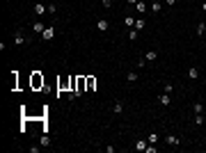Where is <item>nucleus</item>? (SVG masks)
<instances>
[{
    "instance_id": "nucleus-23",
    "label": "nucleus",
    "mask_w": 206,
    "mask_h": 153,
    "mask_svg": "<svg viewBox=\"0 0 206 153\" xmlns=\"http://www.w3.org/2000/svg\"><path fill=\"white\" fill-rule=\"evenodd\" d=\"M126 80H128V82H135V80H138V73H133V71H131L128 76H126Z\"/></svg>"
},
{
    "instance_id": "nucleus-19",
    "label": "nucleus",
    "mask_w": 206,
    "mask_h": 153,
    "mask_svg": "<svg viewBox=\"0 0 206 153\" xmlns=\"http://www.w3.org/2000/svg\"><path fill=\"white\" fill-rule=\"evenodd\" d=\"M85 82H87V89H94V87H96V80H94L92 76H89V78H85Z\"/></svg>"
},
{
    "instance_id": "nucleus-15",
    "label": "nucleus",
    "mask_w": 206,
    "mask_h": 153,
    "mask_svg": "<svg viewBox=\"0 0 206 153\" xmlns=\"http://www.w3.org/2000/svg\"><path fill=\"white\" fill-rule=\"evenodd\" d=\"M133 28H135L138 32H140V30H144V18H135V25H133Z\"/></svg>"
},
{
    "instance_id": "nucleus-1",
    "label": "nucleus",
    "mask_w": 206,
    "mask_h": 153,
    "mask_svg": "<svg viewBox=\"0 0 206 153\" xmlns=\"http://www.w3.org/2000/svg\"><path fill=\"white\" fill-rule=\"evenodd\" d=\"M28 41H30V39H28L23 32H16V34H14V46H23V44H28Z\"/></svg>"
},
{
    "instance_id": "nucleus-29",
    "label": "nucleus",
    "mask_w": 206,
    "mask_h": 153,
    "mask_svg": "<svg viewBox=\"0 0 206 153\" xmlns=\"http://www.w3.org/2000/svg\"><path fill=\"white\" fill-rule=\"evenodd\" d=\"M201 9H204V11H206V0H204V2H201Z\"/></svg>"
},
{
    "instance_id": "nucleus-9",
    "label": "nucleus",
    "mask_w": 206,
    "mask_h": 153,
    "mask_svg": "<svg viewBox=\"0 0 206 153\" xmlns=\"http://www.w3.org/2000/svg\"><path fill=\"white\" fill-rule=\"evenodd\" d=\"M144 60H147V62H156V60H158V53H156V50L144 53Z\"/></svg>"
},
{
    "instance_id": "nucleus-27",
    "label": "nucleus",
    "mask_w": 206,
    "mask_h": 153,
    "mask_svg": "<svg viewBox=\"0 0 206 153\" xmlns=\"http://www.w3.org/2000/svg\"><path fill=\"white\" fill-rule=\"evenodd\" d=\"M163 2H165V5H167V7H172V5H176V0H163Z\"/></svg>"
},
{
    "instance_id": "nucleus-11",
    "label": "nucleus",
    "mask_w": 206,
    "mask_h": 153,
    "mask_svg": "<svg viewBox=\"0 0 206 153\" xmlns=\"http://www.w3.org/2000/svg\"><path fill=\"white\" fill-rule=\"evenodd\" d=\"M158 103H160V105H170V94H160Z\"/></svg>"
},
{
    "instance_id": "nucleus-24",
    "label": "nucleus",
    "mask_w": 206,
    "mask_h": 153,
    "mask_svg": "<svg viewBox=\"0 0 206 153\" xmlns=\"http://www.w3.org/2000/svg\"><path fill=\"white\" fill-rule=\"evenodd\" d=\"M204 30H206V25H204V23H199V25H197V34L201 37V34H204Z\"/></svg>"
},
{
    "instance_id": "nucleus-25",
    "label": "nucleus",
    "mask_w": 206,
    "mask_h": 153,
    "mask_svg": "<svg viewBox=\"0 0 206 153\" xmlns=\"http://www.w3.org/2000/svg\"><path fill=\"white\" fill-rule=\"evenodd\" d=\"M195 123H197V126H201V123H204V117H201V114H197V117H195Z\"/></svg>"
},
{
    "instance_id": "nucleus-28",
    "label": "nucleus",
    "mask_w": 206,
    "mask_h": 153,
    "mask_svg": "<svg viewBox=\"0 0 206 153\" xmlns=\"http://www.w3.org/2000/svg\"><path fill=\"white\" fill-rule=\"evenodd\" d=\"M126 5H131V7H133V5H138V0H126Z\"/></svg>"
},
{
    "instance_id": "nucleus-18",
    "label": "nucleus",
    "mask_w": 206,
    "mask_h": 153,
    "mask_svg": "<svg viewBox=\"0 0 206 153\" xmlns=\"http://www.w3.org/2000/svg\"><path fill=\"white\" fill-rule=\"evenodd\" d=\"M135 9H138L140 14H144V11H147V5H144L142 0H138V5H135Z\"/></svg>"
},
{
    "instance_id": "nucleus-21",
    "label": "nucleus",
    "mask_w": 206,
    "mask_h": 153,
    "mask_svg": "<svg viewBox=\"0 0 206 153\" xmlns=\"http://www.w3.org/2000/svg\"><path fill=\"white\" fill-rule=\"evenodd\" d=\"M163 92H165V94H172V92H174V87H172V82H165Z\"/></svg>"
},
{
    "instance_id": "nucleus-17",
    "label": "nucleus",
    "mask_w": 206,
    "mask_h": 153,
    "mask_svg": "<svg viewBox=\"0 0 206 153\" xmlns=\"http://www.w3.org/2000/svg\"><path fill=\"white\" fill-rule=\"evenodd\" d=\"M192 112H195V114H201V112H204V105H201V103H195V105H192Z\"/></svg>"
},
{
    "instance_id": "nucleus-7",
    "label": "nucleus",
    "mask_w": 206,
    "mask_h": 153,
    "mask_svg": "<svg viewBox=\"0 0 206 153\" xmlns=\"http://www.w3.org/2000/svg\"><path fill=\"white\" fill-rule=\"evenodd\" d=\"M147 146H149V142H147V139H138V142H135V151H144V148H147Z\"/></svg>"
},
{
    "instance_id": "nucleus-3",
    "label": "nucleus",
    "mask_w": 206,
    "mask_h": 153,
    "mask_svg": "<svg viewBox=\"0 0 206 153\" xmlns=\"http://www.w3.org/2000/svg\"><path fill=\"white\" fill-rule=\"evenodd\" d=\"M35 14H37V16L48 14V5H41V2H37V5H35Z\"/></svg>"
},
{
    "instance_id": "nucleus-13",
    "label": "nucleus",
    "mask_w": 206,
    "mask_h": 153,
    "mask_svg": "<svg viewBox=\"0 0 206 153\" xmlns=\"http://www.w3.org/2000/svg\"><path fill=\"white\" fill-rule=\"evenodd\" d=\"M160 9H163V5H160L158 0H156V2H151V11H154V14H160Z\"/></svg>"
},
{
    "instance_id": "nucleus-2",
    "label": "nucleus",
    "mask_w": 206,
    "mask_h": 153,
    "mask_svg": "<svg viewBox=\"0 0 206 153\" xmlns=\"http://www.w3.org/2000/svg\"><path fill=\"white\" fill-rule=\"evenodd\" d=\"M44 30H46V25H44L41 21H35V23H32V32H35V34H44Z\"/></svg>"
},
{
    "instance_id": "nucleus-10",
    "label": "nucleus",
    "mask_w": 206,
    "mask_h": 153,
    "mask_svg": "<svg viewBox=\"0 0 206 153\" xmlns=\"http://www.w3.org/2000/svg\"><path fill=\"white\" fill-rule=\"evenodd\" d=\"M112 110H115V114H121V112H124V103H121V101H115Z\"/></svg>"
},
{
    "instance_id": "nucleus-6",
    "label": "nucleus",
    "mask_w": 206,
    "mask_h": 153,
    "mask_svg": "<svg viewBox=\"0 0 206 153\" xmlns=\"http://www.w3.org/2000/svg\"><path fill=\"white\" fill-rule=\"evenodd\" d=\"M53 37H55V30H53V28H46V30H44V34H41V39H44V41H51Z\"/></svg>"
},
{
    "instance_id": "nucleus-8",
    "label": "nucleus",
    "mask_w": 206,
    "mask_h": 153,
    "mask_svg": "<svg viewBox=\"0 0 206 153\" xmlns=\"http://www.w3.org/2000/svg\"><path fill=\"white\" fill-rule=\"evenodd\" d=\"M188 78H190V80H197V78H199V69L190 67V69H188Z\"/></svg>"
},
{
    "instance_id": "nucleus-4",
    "label": "nucleus",
    "mask_w": 206,
    "mask_h": 153,
    "mask_svg": "<svg viewBox=\"0 0 206 153\" xmlns=\"http://www.w3.org/2000/svg\"><path fill=\"white\" fill-rule=\"evenodd\" d=\"M108 28H110V25H108V21H105V18H98V21H96V30H98V32H108Z\"/></svg>"
},
{
    "instance_id": "nucleus-22",
    "label": "nucleus",
    "mask_w": 206,
    "mask_h": 153,
    "mask_svg": "<svg viewBox=\"0 0 206 153\" xmlns=\"http://www.w3.org/2000/svg\"><path fill=\"white\" fill-rule=\"evenodd\" d=\"M48 144H51V137L44 133V135H41V146H48Z\"/></svg>"
},
{
    "instance_id": "nucleus-5",
    "label": "nucleus",
    "mask_w": 206,
    "mask_h": 153,
    "mask_svg": "<svg viewBox=\"0 0 206 153\" xmlns=\"http://www.w3.org/2000/svg\"><path fill=\"white\" fill-rule=\"evenodd\" d=\"M165 142L170 144V146H179V144H181V139L176 137V135H167V137H165Z\"/></svg>"
},
{
    "instance_id": "nucleus-26",
    "label": "nucleus",
    "mask_w": 206,
    "mask_h": 153,
    "mask_svg": "<svg viewBox=\"0 0 206 153\" xmlns=\"http://www.w3.org/2000/svg\"><path fill=\"white\" fill-rule=\"evenodd\" d=\"M103 2V7H112V0H101Z\"/></svg>"
},
{
    "instance_id": "nucleus-16",
    "label": "nucleus",
    "mask_w": 206,
    "mask_h": 153,
    "mask_svg": "<svg viewBox=\"0 0 206 153\" xmlns=\"http://www.w3.org/2000/svg\"><path fill=\"white\" fill-rule=\"evenodd\" d=\"M126 37H128L131 41H135V39H138V30H135V28H128V34H126Z\"/></svg>"
},
{
    "instance_id": "nucleus-12",
    "label": "nucleus",
    "mask_w": 206,
    "mask_h": 153,
    "mask_svg": "<svg viewBox=\"0 0 206 153\" xmlns=\"http://www.w3.org/2000/svg\"><path fill=\"white\" fill-rule=\"evenodd\" d=\"M124 25H126V28H133L135 25V18H133V16H124Z\"/></svg>"
},
{
    "instance_id": "nucleus-20",
    "label": "nucleus",
    "mask_w": 206,
    "mask_h": 153,
    "mask_svg": "<svg viewBox=\"0 0 206 153\" xmlns=\"http://www.w3.org/2000/svg\"><path fill=\"white\" fill-rule=\"evenodd\" d=\"M147 142H149V144H156V142H158V133H151L149 137H147Z\"/></svg>"
},
{
    "instance_id": "nucleus-14",
    "label": "nucleus",
    "mask_w": 206,
    "mask_h": 153,
    "mask_svg": "<svg viewBox=\"0 0 206 153\" xmlns=\"http://www.w3.org/2000/svg\"><path fill=\"white\" fill-rule=\"evenodd\" d=\"M32 85H35V87L44 85V78H39V73H35V76H32Z\"/></svg>"
}]
</instances>
